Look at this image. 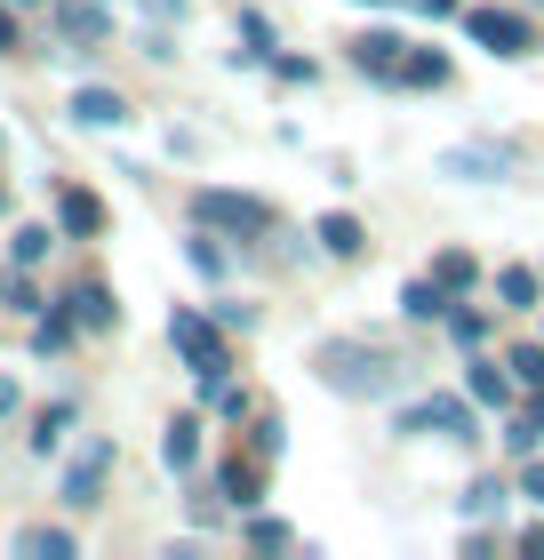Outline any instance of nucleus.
<instances>
[{
    "label": "nucleus",
    "mask_w": 544,
    "mask_h": 560,
    "mask_svg": "<svg viewBox=\"0 0 544 560\" xmlns=\"http://www.w3.org/2000/svg\"><path fill=\"white\" fill-rule=\"evenodd\" d=\"M313 241L328 248V257H360V248H369V224H360V217H345V209H328V217L313 224Z\"/></svg>",
    "instance_id": "14"
},
{
    "label": "nucleus",
    "mask_w": 544,
    "mask_h": 560,
    "mask_svg": "<svg viewBox=\"0 0 544 560\" xmlns=\"http://www.w3.org/2000/svg\"><path fill=\"white\" fill-rule=\"evenodd\" d=\"M57 233L65 241H96L105 233V200H96L89 185H57Z\"/></svg>",
    "instance_id": "8"
},
{
    "label": "nucleus",
    "mask_w": 544,
    "mask_h": 560,
    "mask_svg": "<svg viewBox=\"0 0 544 560\" xmlns=\"http://www.w3.org/2000/svg\"><path fill=\"white\" fill-rule=\"evenodd\" d=\"M65 424H72V400H48V409H40V424H33V456H48V448H57V441H65Z\"/></svg>",
    "instance_id": "25"
},
{
    "label": "nucleus",
    "mask_w": 544,
    "mask_h": 560,
    "mask_svg": "<svg viewBox=\"0 0 544 560\" xmlns=\"http://www.w3.org/2000/svg\"><path fill=\"white\" fill-rule=\"evenodd\" d=\"M464 33H473L488 57H529L536 48V24L512 16V9H464Z\"/></svg>",
    "instance_id": "4"
},
{
    "label": "nucleus",
    "mask_w": 544,
    "mask_h": 560,
    "mask_svg": "<svg viewBox=\"0 0 544 560\" xmlns=\"http://www.w3.org/2000/svg\"><path fill=\"white\" fill-rule=\"evenodd\" d=\"M497 296H505V304H521V313H529V304L544 296V280H536L529 265H505V272H497Z\"/></svg>",
    "instance_id": "24"
},
{
    "label": "nucleus",
    "mask_w": 544,
    "mask_h": 560,
    "mask_svg": "<svg viewBox=\"0 0 544 560\" xmlns=\"http://www.w3.org/2000/svg\"><path fill=\"white\" fill-rule=\"evenodd\" d=\"M185 265H193L200 280H224V265H232V257H224V248H217V233H209V224H200V233L185 241Z\"/></svg>",
    "instance_id": "23"
},
{
    "label": "nucleus",
    "mask_w": 544,
    "mask_h": 560,
    "mask_svg": "<svg viewBox=\"0 0 544 560\" xmlns=\"http://www.w3.org/2000/svg\"><path fill=\"white\" fill-rule=\"evenodd\" d=\"M144 16L152 24H185V0H144Z\"/></svg>",
    "instance_id": "36"
},
{
    "label": "nucleus",
    "mask_w": 544,
    "mask_h": 560,
    "mask_svg": "<svg viewBox=\"0 0 544 560\" xmlns=\"http://www.w3.org/2000/svg\"><path fill=\"white\" fill-rule=\"evenodd\" d=\"M16 552L24 560H72L81 545H72V528H16Z\"/></svg>",
    "instance_id": "18"
},
{
    "label": "nucleus",
    "mask_w": 544,
    "mask_h": 560,
    "mask_svg": "<svg viewBox=\"0 0 544 560\" xmlns=\"http://www.w3.org/2000/svg\"><path fill=\"white\" fill-rule=\"evenodd\" d=\"M505 369H512V385H529V393H536V385H544V345H512V352H505Z\"/></svg>",
    "instance_id": "26"
},
{
    "label": "nucleus",
    "mask_w": 544,
    "mask_h": 560,
    "mask_svg": "<svg viewBox=\"0 0 544 560\" xmlns=\"http://www.w3.org/2000/svg\"><path fill=\"white\" fill-rule=\"evenodd\" d=\"M200 393H209V409H217V417H232V424L256 417V393H248V385H232V376H217V385H200Z\"/></svg>",
    "instance_id": "22"
},
{
    "label": "nucleus",
    "mask_w": 544,
    "mask_h": 560,
    "mask_svg": "<svg viewBox=\"0 0 544 560\" xmlns=\"http://www.w3.org/2000/svg\"><path fill=\"white\" fill-rule=\"evenodd\" d=\"M393 89H449V57H440V48H401Z\"/></svg>",
    "instance_id": "13"
},
{
    "label": "nucleus",
    "mask_w": 544,
    "mask_h": 560,
    "mask_svg": "<svg viewBox=\"0 0 544 560\" xmlns=\"http://www.w3.org/2000/svg\"><path fill=\"white\" fill-rule=\"evenodd\" d=\"M241 537H248L256 552H280V545H289V528H280V521H248V528H241Z\"/></svg>",
    "instance_id": "32"
},
{
    "label": "nucleus",
    "mask_w": 544,
    "mask_h": 560,
    "mask_svg": "<svg viewBox=\"0 0 544 560\" xmlns=\"http://www.w3.org/2000/svg\"><path fill=\"white\" fill-rule=\"evenodd\" d=\"M161 465H169V472H193V465H200V417H176V424L161 432Z\"/></svg>",
    "instance_id": "16"
},
{
    "label": "nucleus",
    "mask_w": 544,
    "mask_h": 560,
    "mask_svg": "<svg viewBox=\"0 0 544 560\" xmlns=\"http://www.w3.org/2000/svg\"><path fill=\"white\" fill-rule=\"evenodd\" d=\"M65 313H72V328H120V304H113L105 280H72V289H65Z\"/></svg>",
    "instance_id": "10"
},
{
    "label": "nucleus",
    "mask_w": 544,
    "mask_h": 560,
    "mask_svg": "<svg viewBox=\"0 0 544 560\" xmlns=\"http://www.w3.org/2000/svg\"><path fill=\"white\" fill-rule=\"evenodd\" d=\"M72 120H81V129H120L128 96L120 89H72Z\"/></svg>",
    "instance_id": "12"
},
{
    "label": "nucleus",
    "mask_w": 544,
    "mask_h": 560,
    "mask_svg": "<svg viewBox=\"0 0 544 560\" xmlns=\"http://www.w3.org/2000/svg\"><path fill=\"white\" fill-rule=\"evenodd\" d=\"M521 497H529V504H544V465H529V456H521Z\"/></svg>",
    "instance_id": "37"
},
{
    "label": "nucleus",
    "mask_w": 544,
    "mask_h": 560,
    "mask_svg": "<svg viewBox=\"0 0 544 560\" xmlns=\"http://www.w3.org/2000/svg\"><path fill=\"white\" fill-rule=\"evenodd\" d=\"M16 409V376H0V417H9Z\"/></svg>",
    "instance_id": "40"
},
{
    "label": "nucleus",
    "mask_w": 544,
    "mask_h": 560,
    "mask_svg": "<svg viewBox=\"0 0 544 560\" xmlns=\"http://www.w3.org/2000/svg\"><path fill=\"white\" fill-rule=\"evenodd\" d=\"M512 168V144H449L440 152V176H456V185H497Z\"/></svg>",
    "instance_id": "7"
},
{
    "label": "nucleus",
    "mask_w": 544,
    "mask_h": 560,
    "mask_svg": "<svg viewBox=\"0 0 544 560\" xmlns=\"http://www.w3.org/2000/svg\"><path fill=\"white\" fill-rule=\"evenodd\" d=\"M0 209H9V192H0Z\"/></svg>",
    "instance_id": "44"
},
{
    "label": "nucleus",
    "mask_w": 544,
    "mask_h": 560,
    "mask_svg": "<svg viewBox=\"0 0 544 560\" xmlns=\"http://www.w3.org/2000/svg\"><path fill=\"white\" fill-rule=\"evenodd\" d=\"M521 552H544V528H521Z\"/></svg>",
    "instance_id": "41"
},
{
    "label": "nucleus",
    "mask_w": 544,
    "mask_h": 560,
    "mask_svg": "<svg viewBox=\"0 0 544 560\" xmlns=\"http://www.w3.org/2000/svg\"><path fill=\"white\" fill-rule=\"evenodd\" d=\"M529 424H536V441H544V385H536V400H529Z\"/></svg>",
    "instance_id": "39"
},
{
    "label": "nucleus",
    "mask_w": 544,
    "mask_h": 560,
    "mask_svg": "<svg viewBox=\"0 0 544 560\" xmlns=\"http://www.w3.org/2000/svg\"><path fill=\"white\" fill-rule=\"evenodd\" d=\"M9 9H48V0H9Z\"/></svg>",
    "instance_id": "42"
},
{
    "label": "nucleus",
    "mask_w": 544,
    "mask_h": 560,
    "mask_svg": "<svg viewBox=\"0 0 544 560\" xmlns=\"http://www.w3.org/2000/svg\"><path fill=\"white\" fill-rule=\"evenodd\" d=\"M401 313H408V320H449V289H440V280H408V289H401Z\"/></svg>",
    "instance_id": "19"
},
{
    "label": "nucleus",
    "mask_w": 544,
    "mask_h": 560,
    "mask_svg": "<svg viewBox=\"0 0 544 560\" xmlns=\"http://www.w3.org/2000/svg\"><path fill=\"white\" fill-rule=\"evenodd\" d=\"M217 497H232V504L248 513V504L265 497V465H256V456H232V465L217 472Z\"/></svg>",
    "instance_id": "15"
},
{
    "label": "nucleus",
    "mask_w": 544,
    "mask_h": 560,
    "mask_svg": "<svg viewBox=\"0 0 544 560\" xmlns=\"http://www.w3.org/2000/svg\"><path fill=\"white\" fill-rule=\"evenodd\" d=\"M72 345V313H48V320H33V352L48 361V352H65Z\"/></svg>",
    "instance_id": "27"
},
{
    "label": "nucleus",
    "mask_w": 544,
    "mask_h": 560,
    "mask_svg": "<svg viewBox=\"0 0 544 560\" xmlns=\"http://www.w3.org/2000/svg\"><path fill=\"white\" fill-rule=\"evenodd\" d=\"M313 369H321V385L345 393V400H393L408 385V361H393L384 345H360V337H328L313 352Z\"/></svg>",
    "instance_id": "1"
},
{
    "label": "nucleus",
    "mask_w": 544,
    "mask_h": 560,
    "mask_svg": "<svg viewBox=\"0 0 544 560\" xmlns=\"http://www.w3.org/2000/svg\"><path fill=\"white\" fill-rule=\"evenodd\" d=\"M401 432H440V441H473V400L456 393H432V400H408Z\"/></svg>",
    "instance_id": "6"
},
{
    "label": "nucleus",
    "mask_w": 544,
    "mask_h": 560,
    "mask_svg": "<svg viewBox=\"0 0 544 560\" xmlns=\"http://www.w3.org/2000/svg\"><path fill=\"white\" fill-rule=\"evenodd\" d=\"M449 337L456 345H481L488 337V313H449Z\"/></svg>",
    "instance_id": "33"
},
{
    "label": "nucleus",
    "mask_w": 544,
    "mask_h": 560,
    "mask_svg": "<svg viewBox=\"0 0 544 560\" xmlns=\"http://www.w3.org/2000/svg\"><path fill=\"white\" fill-rule=\"evenodd\" d=\"M280 448H289V424H280V409H256V424H248V456H256V465H273Z\"/></svg>",
    "instance_id": "20"
},
{
    "label": "nucleus",
    "mask_w": 544,
    "mask_h": 560,
    "mask_svg": "<svg viewBox=\"0 0 544 560\" xmlns=\"http://www.w3.org/2000/svg\"><path fill=\"white\" fill-rule=\"evenodd\" d=\"M464 393H473L481 409H505V400H512V369H497V361H473V376H464Z\"/></svg>",
    "instance_id": "17"
},
{
    "label": "nucleus",
    "mask_w": 544,
    "mask_h": 560,
    "mask_svg": "<svg viewBox=\"0 0 544 560\" xmlns=\"http://www.w3.org/2000/svg\"><path fill=\"white\" fill-rule=\"evenodd\" d=\"M401 48H408V40L377 24V33H360V40H352V65L369 72V81H393V72H401Z\"/></svg>",
    "instance_id": "11"
},
{
    "label": "nucleus",
    "mask_w": 544,
    "mask_h": 560,
    "mask_svg": "<svg viewBox=\"0 0 544 560\" xmlns=\"http://www.w3.org/2000/svg\"><path fill=\"white\" fill-rule=\"evenodd\" d=\"M57 241H65V233H48V224H24L9 257H16V265H40V257H48V248H57Z\"/></svg>",
    "instance_id": "28"
},
{
    "label": "nucleus",
    "mask_w": 544,
    "mask_h": 560,
    "mask_svg": "<svg viewBox=\"0 0 544 560\" xmlns=\"http://www.w3.org/2000/svg\"><path fill=\"white\" fill-rule=\"evenodd\" d=\"M241 40H248V48H241L248 65H265V57H273V24H265V16H241Z\"/></svg>",
    "instance_id": "31"
},
{
    "label": "nucleus",
    "mask_w": 544,
    "mask_h": 560,
    "mask_svg": "<svg viewBox=\"0 0 544 560\" xmlns=\"http://www.w3.org/2000/svg\"><path fill=\"white\" fill-rule=\"evenodd\" d=\"M217 328H256V304H217Z\"/></svg>",
    "instance_id": "35"
},
{
    "label": "nucleus",
    "mask_w": 544,
    "mask_h": 560,
    "mask_svg": "<svg viewBox=\"0 0 544 560\" xmlns=\"http://www.w3.org/2000/svg\"><path fill=\"white\" fill-rule=\"evenodd\" d=\"M16 48V16H9V0H0V57Z\"/></svg>",
    "instance_id": "38"
},
{
    "label": "nucleus",
    "mask_w": 544,
    "mask_h": 560,
    "mask_svg": "<svg viewBox=\"0 0 544 560\" xmlns=\"http://www.w3.org/2000/svg\"><path fill=\"white\" fill-rule=\"evenodd\" d=\"M369 9H393V0H369Z\"/></svg>",
    "instance_id": "43"
},
{
    "label": "nucleus",
    "mask_w": 544,
    "mask_h": 560,
    "mask_svg": "<svg viewBox=\"0 0 544 560\" xmlns=\"http://www.w3.org/2000/svg\"><path fill=\"white\" fill-rule=\"evenodd\" d=\"M193 224H209L217 241H265V233H273V209H265V200H248V192L200 185V192H193Z\"/></svg>",
    "instance_id": "2"
},
{
    "label": "nucleus",
    "mask_w": 544,
    "mask_h": 560,
    "mask_svg": "<svg viewBox=\"0 0 544 560\" xmlns=\"http://www.w3.org/2000/svg\"><path fill=\"white\" fill-rule=\"evenodd\" d=\"M169 345L185 352V369L200 376V385H217V376L232 369V352H224V328H217L209 313H193V304H176V313H169Z\"/></svg>",
    "instance_id": "3"
},
{
    "label": "nucleus",
    "mask_w": 544,
    "mask_h": 560,
    "mask_svg": "<svg viewBox=\"0 0 544 560\" xmlns=\"http://www.w3.org/2000/svg\"><path fill=\"white\" fill-rule=\"evenodd\" d=\"M48 16H57V33L72 40V57H81V48H96L113 33V16L96 9V0H48Z\"/></svg>",
    "instance_id": "9"
},
{
    "label": "nucleus",
    "mask_w": 544,
    "mask_h": 560,
    "mask_svg": "<svg viewBox=\"0 0 544 560\" xmlns=\"http://www.w3.org/2000/svg\"><path fill=\"white\" fill-rule=\"evenodd\" d=\"M505 448H512V456H529V448H536V424H529V417H512V424H505Z\"/></svg>",
    "instance_id": "34"
},
{
    "label": "nucleus",
    "mask_w": 544,
    "mask_h": 560,
    "mask_svg": "<svg viewBox=\"0 0 544 560\" xmlns=\"http://www.w3.org/2000/svg\"><path fill=\"white\" fill-rule=\"evenodd\" d=\"M265 65H273V81H289V89H313V81H321L313 57H265Z\"/></svg>",
    "instance_id": "30"
},
{
    "label": "nucleus",
    "mask_w": 544,
    "mask_h": 560,
    "mask_svg": "<svg viewBox=\"0 0 544 560\" xmlns=\"http://www.w3.org/2000/svg\"><path fill=\"white\" fill-rule=\"evenodd\" d=\"M432 280H440V289H449V296H464V289H473V280H481V265L464 257V248H440V257H432Z\"/></svg>",
    "instance_id": "21"
},
{
    "label": "nucleus",
    "mask_w": 544,
    "mask_h": 560,
    "mask_svg": "<svg viewBox=\"0 0 544 560\" xmlns=\"http://www.w3.org/2000/svg\"><path fill=\"white\" fill-rule=\"evenodd\" d=\"M113 465H120V448H113V441H89V448H81V456H72V465H65V489H57V497L72 504V513H89V504L105 497Z\"/></svg>",
    "instance_id": "5"
},
{
    "label": "nucleus",
    "mask_w": 544,
    "mask_h": 560,
    "mask_svg": "<svg viewBox=\"0 0 544 560\" xmlns=\"http://www.w3.org/2000/svg\"><path fill=\"white\" fill-rule=\"evenodd\" d=\"M464 513H473V521L505 513V480H473V489H464Z\"/></svg>",
    "instance_id": "29"
}]
</instances>
